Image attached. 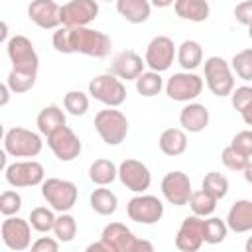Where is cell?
<instances>
[{
    "mask_svg": "<svg viewBox=\"0 0 252 252\" xmlns=\"http://www.w3.org/2000/svg\"><path fill=\"white\" fill-rule=\"evenodd\" d=\"M240 114H242V120H244L248 126H252V104H248Z\"/></svg>",
    "mask_w": 252,
    "mask_h": 252,
    "instance_id": "cell-48",
    "label": "cell"
},
{
    "mask_svg": "<svg viewBox=\"0 0 252 252\" xmlns=\"http://www.w3.org/2000/svg\"><path fill=\"white\" fill-rule=\"evenodd\" d=\"M28 18L41 30H57L61 26V6L55 0H32Z\"/></svg>",
    "mask_w": 252,
    "mask_h": 252,
    "instance_id": "cell-18",
    "label": "cell"
},
{
    "mask_svg": "<svg viewBox=\"0 0 252 252\" xmlns=\"http://www.w3.org/2000/svg\"><path fill=\"white\" fill-rule=\"evenodd\" d=\"M242 173H244L246 183H250V185H252V161H248V165L242 169Z\"/></svg>",
    "mask_w": 252,
    "mask_h": 252,
    "instance_id": "cell-50",
    "label": "cell"
},
{
    "mask_svg": "<svg viewBox=\"0 0 252 252\" xmlns=\"http://www.w3.org/2000/svg\"><path fill=\"white\" fill-rule=\"evenodd\" d=\"M175 57H177V49H175L173 39L167 35H156L146 47L144 61L152 71L163 73L171 67Z\"/></svg>",
    "mask_w": 252,
    "mask_h": 252,
    "instance_id": "cell-11",
    "label": "cell"
},
{
    "mask_svg": "<svg viewBox=\"0 0 252 252\" xmlns=\"http://www.w3.org/2000/svg\"><path fill=\"white\" fill-rule=\"evenodd\" d=\"M100 240L106 244L108 252H132L136 236H134V232L126 224L110 222V224H106L102 228Z\"/></svg>",
    "mask_w": 252,
    "mask_h": 252,
    "instance_id": "cell-20",
    "label": "cell"
},
{
    "mask_svg": "<svg viewBox=\"0 0 252 252\" xmlns=\"http://www.w3.org/2000/svg\"><path fill=\"white\" fill-rule=\"evenodd\" d=\"M4 177L16 189H20V187H33V185H41L43 183L45 169L35 159L14 161V163H8L4 167Z\"/></svg>",
    "mask_w": 252,
    "mask_h": 252,
    "instance_id": "cell-8",
    "label": "cell"
},
{
    "mask_svg": "<svg viewBox=\"0 0 252 252\" xmlns=\"http://www.w3.org/2000/svg\"><path fill=\"white\" fill-rule=\"evenodd\" d=\"M244 250H246V252H252V236H248V240H246V244H244Z\"/></svg>",
    "mask_w": 252,
    "mask_h": 252,
    "instance_id": "cell-52",
    "label": "cell"
},
{
    "mask_svg": "<svg viewBox=\"0 0 252 252\" xmlns=\"http://www.w3.org/2000/svg\"><path fill=\"white\" fill-rule=\"evenodd\" d=\"M6 51L12 61V69L18 71H30L37 73L39 67V57L33 49V43L26 35H14L6 41Z\"/></svg>",
    "mask_w": 252,
    "mask_h": 252,
    "instance_id": "cell-9",
    "label": "cell"
},
{
    "mask_svg": "<svg viewBox=\"0 0 252 252\" xmlns=\"http://www.w3.org/2000/svg\"><path fill=\"white\" fill-rule=\"evenodd\" d=\"M91 209L102 217L114 215L118 209V197L104 185H98V189L91 193Z\"/></svg>",
    "mask_w": 252,
    "mask_h": 252,
    "instance_id": "cell-28",
    "label": "cell"
},
{
    "mask_svg": "<svg viewBox=\"0 0 252 252\" xmlns=\"http://www.w3.org/2000/svg\"><path fill=\"white\" fill-rule=\"evenodd\" d=\"M150 2H152V6H156V8H167V6L175 4V0H150Z\"/></svg>",
    "mask_w": 252,
    "mask_h": 252,
    "instance_id": "cell-49",
    "label": "cell"
},
{
    "mask_svg": "<svg viewBox=\"0 0 252 252\" xmlns=\"http://www.w3.org/2000/svg\"><path fill=\"white\" fill-rule=\"evenodd\" d=\"M35 124H37V130L43 136H49V134H53L55 130H59L61 126L67 124L65 122V112L57 104H47L45 108L39 110Z\"/></svg>",
    "mask_w": 252,
    "mask_h": 252,
    "instance_id": "cell-25",
    "label": "cell"
},
{
    "mask_svg": "<svg viewBox=\"0 0 252 252\" xmlns=\"http://www.w3.org/2000/svg\"><path fill=\"white\" fill-rule=\"evenodd\" d=\"M144 65H146V61L136 51L124 49L114 55V59L110 63V73L124 81H136L144 73Z\"/></svg>",
    "mask_w": 252,
    "mask_h": 252,
    "instance_id": "cell-19",
    "label": "cell"
},
{
    "mask_svg": "<svg viewBox=\"0 0 252 252\" xmlns=\"http://www.w3.org/2000/svg\"><path fill=\"white\" fill-rule=\"evenodd\" d=\"M87 250H89V252H108V248H106V244H104L102 240H98V242H94V244H89Z\"/></svg>",
    "mask_w": 252,
    "mask_h": 252,
    "instance_id": "cell-47",
    "label": "cell"
},
{
    "mask_svg": "<svg viewBox=\"0 0 252 252\" xmlns=\"http://www.w3.org/2000/svg\"><path fill=\"white\" fill-rule=\"evenodd\" d=\"M10 87H8V83H4V85H0V94H2V98H0V104L2 106H6L8 104V100H10Z\"/></svg>",
    "mask_w": 252,
    "mask_h": 252,
    "instance_id": "cell-46",
    "label": "cell"
},
{
    "mask_svg": "<svg viewBox=\"0 0 252 252\" xmlns=\"http://www.w3.org/2000/svg\"><path fill=\"white\" fill-rule=\"evenodd\" d=\"M191 179L187 173L183 171H169L163 175L161 179V195L165 197V201L169 205H175V207H183V205H189V199H191Z\"/></svg>",
    "mask_w": 252,
    "mask_h": 252,
    "instance_id": "cell-15",
    "label": "cell"
},
{
    "mask_svg": "<svg viewBox=\"0 0 252 252\" xmlns=\"http://www.w3.org/2000/svg\"><path fill=\"white\" fill-rule=\"evenodd\" d=\"M43 142L37 132L14 126L4 134V152L14 158H35L39 156Z\"/></svg>",
    "mask_w": 252,
    "mask_h": 252,
    "instance_id": "cell-4",
    "label": "cell"
},
{
    "mask_svg": "<svg viewBox=\"0 0 252 252\" xmlns=\"http://www.w3.org/2000/svg\"><path fill=\"white\" fill-rule=\"evenodd\" d=\"M203 230H205V217L191 215L185 217L177 234H175V246L181 252H195L201 248L203 240Z\"/></svg>",
    "mask_w": 252,
    "mask_h": 252,
    "instance_id": "cell-17",
    "label": "cell"
},
{
    "mask_svg": "<svg viewBox=\"0 0 252 252\" xmlns=\"http://www.w3.org/2000/svg\"><path fill=\"white\" fill-rule=\"evenodd\" d=\"M22 209V197L16 191H4L0 195V213L4 217H12Z\"/></svg>",
    "mask_w": 252,
    "mask_h": 252,
    "instance_id": "cell-40",
    "label": "cell"
},
{
    "mask_svg": "<svg viewBox=\"0 0 252 252\" xmlns=\"http://www.w3.org/2000/svg\"><path fill=\"white\" fill-rule=\"evenodd\" d=\"M228 230L234 232H250L252 230V201L238 199L232 203L226 215Z\"/></svg>",
    "mask_w": 252,
    "mask_h": 252,
    "instance_id": "cell-22",
    "label": "cell"
},
{
    "mask_svg": "<svg viewBox=\"0 0 252 252\" xmlns=\"http://www.w3.org/2000/svg\"><path fill=\"white\" fill-rule=\"evenodd\" d=\"M165 85H163V79H161V75L158 73V71H144L138 79H136V91L142 94V96H156V94H159L161 93V89H163Z\"/></svg>",
    "mask_w": 252,
    "mask_h": 252,
    "instance_id": "cell-31",
    "label": "cell"
},
{
    "mask_svg": "<svg viewBox=\"0 0 252 252\" xmlns=\"http://www.w3.org/2000/svg\"><path fill=\"white\" fill-rule=\"evenodd\" d=\"M177 63L183 67V71H195L203 63V47L195 39H185L177 47Z\"/></svg>",
    "mask_w": 252,
    "mask_h": 252,
    "instance_id": "cell-27",
    "label": "cell"
},
{
    "mask_svg": "<svg viewBox=\"0 0 252 252\" xmlns=\"http://www.w3.org/2000/svg\"><path fill=\"white\" fill-rule=\"evenodd\" d=\"M205 83L215 96H230L234 91L232 67L219 55H213L205 61Z\"/></svg>",
    "mask_w": 252,
    "mask_h": 252,
    "instance_id": "cell-5",
    "label": "cell"
},
{
    "mask_svg": "<svg viewBox=\"0 0 252 252\" xmlns=\"http://www.w3.org/2000/svg\"><path fill=\"white\" fill-rule=\"evenodd\" d=\"M230 102H232L234 110L242 112L248 104H252V87H248V85L236 87V89L230 93Z\"/></svg>",
    "mask_w": 252,
    "mask_h": 252,
    "instance_id": "cell-41",
    "label": "cell"
},
{
    "mask_svg": "<svg viewBox=\"0 0 252 252\" xmlns=\"http://www.w3.org/2000/svg\"><path fill=\"white\" fill-rule=\"evenodd\" d=\"M118 14L130 24H144L152 14L150 0H116Z\"/></svg>",
    "mask_w": 252,
    "mask_h": 252,
    "instance_id": "cell-23",
    "label": "cell"
},
{
    "mask_svg": "<svg viewBox=\"0 0 252 252\" xmlns=\"http://www.w3.org/2000/svg\"><path fill=\"white\" fill-rule=\"evenodd\" d=\"M32 228L33 226L30 224V220H24V219L12 215V217H6V220L2 222L0 234H2L4 244L10 250L22 252L32 246Z\"/></svg>",
    "mask_w": 252,
    "mask_h": 252,
    "instance_id": "cell-12",
    "label": "cell"
},
{
    "mask_svg": "<svg viewBox=\"0 0 252 252\" xmlns=\"http://www.w3.org/2000/svg\"><path fill=\"white\" fill-rule=\"evenodd\" d=\"M203 91V79L193 71L173 73L165 83V94L177 102H191Z\"/></svg>",
    "mask_w": 252,
    "mask_h": 252,
    "instance_id": "cell-7",
    "label": "cell"
},
{
    "mask_svg": "<svg viewBox=\"0 0 252 252\" xmlns=\"http://www.w3.org/2000/svg\"><path fill=\"white\" fill-rule=\"evenodd\" d=\"M33 252H57L59 250V240L49 238V236H41L32 244Z\"/></svg>",
    "mask_w": 252,
    "mask_h": 252,
    "instance_id": "cell-44",
    "label": "cell"
},
{
    "mask_svg": "<svg viewBox=\"0 0 252 252\" xmlns=\"http://www.w3.org/2000/svg\"><path fill=\"white\" fill-rule=\"evenodd\" d=\"M47 146L55 154V158L61 161H73L75 158H79V154L83 150L79 136L67 124L47 136Z\"/></svg>",
    "mask_w": 252,
    "mask_h": 252,
    "instance_id": "cell-13",
    "label": "cell"
},
{
    "mask_svg": "<svg viewBox=\"0 0 252 252\" xmlns=\"http://www.w3.org/2000/svg\"><path fill=\"white\" fill-rule=\"evenodd\" d=\"M89 94L106 106H120L126 100V87L122 79H118L108 71L94 77L89 83Z\"/></svg>",
    "mask_w": 252,
    "mask_h": 252,
    "instance_id": "cell-6",
    "label": "cell"
},
{
    "mask_svg": "<svg viewBox=\"0 0 252 252\" xmlns=\"http://www.w3.org/2000/svg\"><path fill=\"white\" fill-rule=\"evenodd\" d=\"M173 10L181 20L189 22H205L211 14L207 0H175Z\"/></svg>",
    "mask_w": 252,
    "mask_h": 252,
    "instance_id": "cell-24",
    "label": "cell"
},
{
    "mask_svg": "<svg viewBox=\"0 0 252 252\" xmlns=\"http://www.w3.org/2000/svg\"><path fill=\"white\" fill-rule=\"evenodd\" d=\"M140 250H148V252H152V250H154V244L148 242V240H140V238H136L132 252H140Z\"/></svg>",
    "mask_w": 252,
    "mask_h": 252,
    "instance_id": "cell-45",
    "label": "cell"
},
{
    "mask_svg": "<svg viewBox=\"0 0 252 252\" xmlns=\"http://www.w3.org/2000/svg\"><path fill=\"white\" fill-rule=\"evenodd\" d=\"M230 67H232V73H236L242 81H252V47L234 53Z\"/></svg>",
    "mask_w": 252,
    "mask_h": 252,
    "instance_id": "cell-37",
    "label": "cell"
},
{
    "mask_svg": "<svg viewBox=\"0 0 252 252\" xmlns=\"http://www.w3.org/2000/svg\"><path fill=\"white\" fill-rule=\"evenodd\" d=\"M94 130L104 144L118 146L128 136V118L124 112L116 110V106L102 108L94 116Z\"/></svg>",
    "mask_w": 252,
    "mask_h": 252,
    "instance_id": "cell-2",
    "label": "cell"
},
{
    "mask_svg": "<svg viewBox=\"0 0 252 252\" xmlns=\"http://www.w3.org/2000/svg\"><path fill=\"white\" fill-rule=\"evenodd\" d=\"M179 124L185 132L199 134L209 124V108L199 102H187L179 112Z\"/></svg>",
    "mask_w": 252,
    "mask_h": 252,
    "instance_id": "cell-21",
    "label": "cell"
},
{
    "mask_svg": "<svg viewBox=\"0 0 252 252\" xmlns=\"http://www.w3.org/2000/svg\"><path fill=\"white\" fill-rule=\"evenodd\" d=\"M203 189L209 191L213 197H217L220 201L228 193V179L222 173H219V171H209L203 177Z\"/></svg>",
    "mask_w": 252,
    "mask_h": 252,
    "instance_id": "cell-36",
    "label": "cell"
},
{
    "mask_svg": "<svg viewBox=\"0 0 252 252\" xmlns=\"http://www.w3.org/2000/svg\"><path fill=\"white\" fill-rule=\"evenodd\" d=\"M98 16L96 0H69L61 6V26H89Z\"/></svg>",
    "mask_w": 252,
    "mask_h": 252,
    "instance_id": "cell-16",
    "label": "cell"
},
{
    "mask_svg": "<svg viewBox=\"0 0 252 252\" xmlns=\"http://www.w3.org/2000/svg\"><path fill=\"white\" fill-rule=\"evenodd\" d=\"M248 35H250V39H252V24L248 26Z\"/></svg>",
    "mask_w": 252,
    "mask_h": 252,
    "instance_id": "cell-53",
    "label": "cell"
},
{
    "mask_svg": "<svg viewBox=\"0 0 252 252\" xmlns=\"http://www.w3.org/2000/svg\"><path fill=\"white\" fill-rule=\"evenodd\" d=\"M220 159H222L224 167H228L230 171H242V169L248 165V161H250L248 156L240 154V152H238L236 148H232V146H226V148L222 150Z\"/></svg>",
    "mask_w": 252,
    "mask_h": 252,
    "instance_id": "cell-39",
    "label": "cell"
},
{
    "mask_svg": "<svg viewBox=\"0 0 252 252\" xmlns=\"http://www.w3.org/2000/svg\"><path fill=\"white\" fill-rule=\"evenodd\" d=\"M234 18H236L238 24H242V26L248 28L252 24V0H242L240 4H236Z\"/></svg>",
    "mask_w": 252,
    "mask_h": 252,
    "instance_id": "cell-43",
    "label": "cell"
},
{
    "mask_svg": "<svg viewBox=\"0 0 252 252\" xmlns=\"http://www.w3.org/2000/svg\"><path fill=\"white\" fill-rule=\"evenodd\" d=\"M41 197L47 201V205L57 213H69L79 197V189L73 181L49 177L41 183Z\"/></svg>",
    "mask_w": 252,
    "mask_h": 252,
    "instance_id": "cell-3",
    "label": "cell"
},
{
    "mask_svg": "<svg viewBox=\"0 0 252 252\" xmlns=\"http://www.w3.org/2000/svg\"><path fill=\"white\" fill-rule=\"evenodd\" d=\"M63 106L73 116H83L89 110V96L83 91H69L63 96Z\"/></svg>",
    "mask_w": 252,
    "mask_h": 252,
    "instance_id": "cell-38",
    "label": "cell"
},
{
    "mask_svg": "<svg viewBox=\"0 0 252 252\" xmlns=\"http://www.w3.org/2000/svg\"><path fill=\"white\" fill-rule=\"evenodd\" d=\"M126 213L138 224H156L163 217V203L154 195H136L128 201Z\"/></svg>",
    "mask_w": 252,
    "mask_h": 252,
    "instance_id": "cell-10",
    "label": "cell"
},
{
    "mask_svg": "<svg viewBox=\"0 0 252 252\" xmlns=\"http://www.w3.org/2000/svg\"><path fill=\"white\" fill-rule=\"evenodd\" d=\"M2 41H8V26H6V22H2Z\"/></svg>",
    "mask_w": 252,
    "mask_h": 252,
    "instance_id": "cell-51",
    "label": "cell"
},
{
    "mask_svg": "<svg viewBox=\"0 0 252 252\" xmlns=\"http://www.w3.org/2000/svg\"><path fill=\"white\" fill-rule=\"evenodd\" d=\"M104 2H110V0H104Z\"/></svg>",
    "mask_w": 252,
    "mask_h": 252,
    "instance_id": "cell-54",
    "label": "cell"
},
{
    "mask_svg": "<svg viewBox=\"0 0 252 252\" xmlns=\"http://www.w3.org/2000/svg\"><path fill=\"white\" fill-rule=\"evenodd\" d=\"M55 238L59 242H71L77 234V220L73 215L69 213H59V217L55 219V226H53Z\"/></svg>",
    "mask_w": 252,
    "mask_h": 252,
    "instance_id": "cell-35",
    "label": "cell"
},
{
    "mask_svg": "<svg viewBox=\"0 0 252 252\" xmlns=\"http://www.w3.org/2000/svg\"><path fill=\"white\" fill-rule=\"evenodd\" d=\"M118 179L122 181V185L134 193H144L146 189H150L152 185V173L148 169L146 163H142L140 159H124L118 165Z\"/></svg>",
    "mask_w": 252,
    "mask_h": 252,
    "instance_id": "cell-14",
    "label": "cell"
},
{
    "mask_svg": "<svg viewBox=\"0 0 252 252\" xmlns=\"http://www.w3.org/2000/svg\"><path fill=\"white\" fill-rule=\"evenodd\" d=\"M118 177V167L114 161L110 159H94L89 167V179L94 183V185H108L112 183L114 179Z\"/></svg>",
    "mask_w": 252,
    "mask_h": 252,
    "instance_id": "cell-29",
    "label": "cell"
},
{
    "mask_svg": "<svg viewBox=\"0 0 252 252\" xmlns=\"http://www.w3.org/2000/svg\"><path fill=\"white\" fill-rule=\"evenodd\" d=\"M158 144L165 156H181L187 150V134L183 128H167L159 134Z\"/></svg>",
    "mask_w": 252,
    "mask_h": 252,
    "instance_id": "cell-26",
    "label": "cell"
},
{
    "mask_svg": "<svg viewBox=\"0 0 252 252\" xmlns=\"http://www.w3.org/2000/svg\"><path fill=\"white\" fill-rule=\"evenodd\" d=\"M230 146L236 148L240 154L252 158V130H242V132H238V134L232 138Z\"/></svg>",
    "mask_w": 252,
    "mask_h": 252,
    "instance_id": "cell-42",
    "label": "cell"
},
{
    "mask_svg": "<svg viewBox=\"0 0 252 252\" xmlns=\"http://www.w3.org/2000/svg\"><path fill=\"white\" fill-rule=\"evenodd\" d=\"M53 47L59 53H83L89 57L102 59L112 49V39L98 30H93L89 26H77V28H59L53 32Z\"/></svg>",
    "mask_w": 252,
    "mask_h": 252,
    "instance_id": "cell-1",
    "label": "cell"
},
{
    "mask_svg": "<svg viewBox=\"0 0 252 252\" xmlns=\"http://www.w3.org/2000/svg\"><path fill=\"white\" fill-rule=\"evenodd\" d=\"M217 203H219V199L213 197L203 187L199 191H193L191 199H189V207H191L193 215H199V217H211L215 213V209H217Z\"/></svg>",
    "mask_w": 252,
    "mask_h": 252,
    "instance_id": "cell-30",
    "label": "cell"
},
{
    "mask_svg": "<svg viewBox=\"0 0 252 252\" xmlns=\"http://www.w3.org/2000/svg\"><path fill=\"white\" fill-rule=\"evenodd\" d=\"M228 234V224L226 220L219 217H209L205 219V230H203V240L207 244H220Z\"/></svg>",
    "mask_w": 252,
    "mask_h": 252,
    "instance_id": "cell-32",
    "label": "cell"
},
{
    "mask_svg": "<svg viewBox=\"0 0 252 252\" xmlns=\"http://www.w3.org/2000/svg\"><path fill=\"white\" fill-rule=\"evenodd\" d=\"M35 79H37V73H30V71H18V69H12L8 73V87L12 93L20 94V93H28L30 89H33L35 85Z\"/></svg>",
    "mask_w": 252,
    "mask_h": 252,
    "instance_id": "cell-33",
    "label": "cell"
},
{
    "mask_svg": "<svg viewBox=\"0 0 252 252\" xmlns=\"http://www.w3.org/2000/svg\"><path fill=\"white\" fill-rule=\"evenodd\" d=\"M55 213H53V209L49 207H35V209H32V213H30V224L33 226V230H37V232H49V230H53V226H55Z\"/></svg>",
    "mask_w": 252,
    "mask_h": 252,
    "instance_id": "cell-34",
    "label": "cell"
}]
</instances>
